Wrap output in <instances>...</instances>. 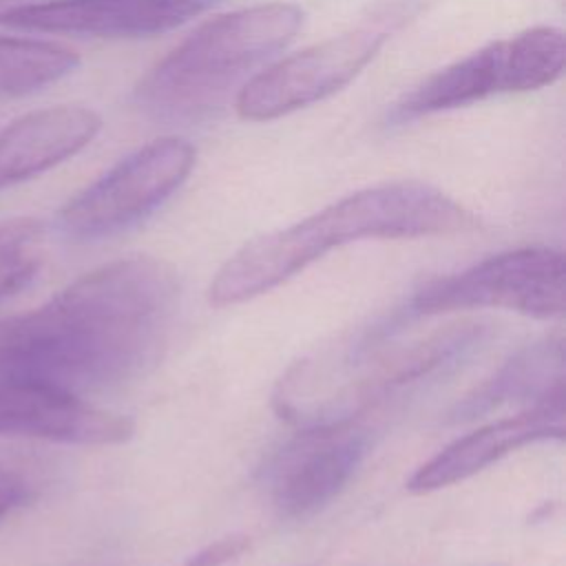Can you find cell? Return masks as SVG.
Here are the masks:
<instances>
[{"mask_svg":"<svg viewBox=\"0 0 566 566\" xmlns=\"http://www.w3.org/2000/svg\"><path fill=\"white\" fill-rule=\"evenodd\" d=\"M177 298V274L161 259L99 265L40 307L0 318V382L77 396L115 387L157 360Z\"/></svg>","mask_w":566,"mask_h":566,"instance_id":"cell-1","label":"cell"},{"mask_svg":"<svg viewBox=\"0 0 566 566\" xmlns=\"http://www.w3.org/2000/svg\"><path fill=\"white\" fill-rule=\"evenodd\" d=\"M475 226V214L436 186L411 179L367 186L287 228L248 241L219 268L208 301L226 307L256 298L352 241L440 237Z\"/></svg>","mask_w":566,"mask_h":566,"instance_id":"cell-2","label":"cell"},{"mask_svg":"<svg viewBox=\"0 0 566 566\" xmlns=\"http://www.w3.org/2000/svg\"><path fill=\"white\" fill-rule=\"evenodd\" d=\"M303 20L298 4L276 0L203 22L144 73L133 93L137 108L159 124L210 119L232 88L294 40Z\"/></svg>","mask_w":566,"mask_h":566,"instance_id":"cell-3","label":"cell"},{"mask_svg":"<svg viewBox=\"0 0 566 566\" xmlns=\"http://www.w3.org/2000/svg\"><path fill=\"white\" fill-rule=\"evenodd\" d=\"M564 66V31L548 24L531 27L511 38L493 40L424 77L391 104L387 124L400 126L493 95L539 91L559 80Z\"/></svg>","mask_w":566,"mask_h":566,"instance_id":"cell-4","label":"cell"},{"mask_svg":"<svg viewBox=\"0 0 566 566\" xmlns=\"http://www.w3.org/2000/svg\"><path fill=\"white\" fill-rule=\"evenodd\" d=\"M407 18L409 4L394 2L358 27L276 60L239 88L237 115L270 122L332 97L363 73Z\"/></svg>","mask_w":566,"mask_h":566,"instance_id":"cell-5","label":"cell"},{"mask_svg":"<svg viewBox=\"0 0 566 566\" xmlns=\"http://www.w3.org/2000/svg\"><path fill=\"white\" fill-rule=\"evenodd\" d=\"M195 161L197 148L184 137L137 148L60 210V232L73 241H97L142 223L184 186Z\"/></svg>","mask_w":566,"mask_h":566,"instance_id":"cell-6","label":"cell"},{"mask_svg":"<svg viewBox=\"0 0 566 566\" xmlns=\"http://www.w3.org/2000/svg\"><path fill=\"white\" fill-rule=\"evenodd\" d=\"M413 314L502 307L533 318L564 314V256L553 248H520L462 272L424 283L409 303Z\"/></svg>","mask_w":566,"mask_h":566,"instance_id":"cell-7","label":"cell"},{"mask_svg":"<svg viewBox=\"0 0 566 566\" xmlns=\"http://www.w3.org/2000/svg\"><path fill=\"white\" fill-rule=\"evenodd\" d=\"M367 447V429L352 418L316 422L298 431L268 462L272 506L287 520L318 513L352 480Z\"/></svg>","mask_w":566,"mask_h":566,"instance_id":"cell-8","label":"cell"},{"mask_svg":"<svg viewBox=\"0 0 566 566\" xmlns=\"http://www.w3.org/2000/svg\"><path fill=\"white\" fill-rule=\"evenodd\" d=\"M226 0H44L0 11V24L86 38H148Z\"/></svg>","mask_w":566,"mask_h":566,"instance_id":"cell-9","label":"cell"},{"mask_svg":"<svg viewBox=\"0 0 566 566\" xmlns=\"http://www.w3.org/2000/svg\"><path fill=\"white\" fill-rule=\"evenodd\" d=\"M0 433L64 444H122L133 438L130 418L95 407L82 396L40 382H0Z\"/></svg>","mask_w":566,"mask_h":566,"instance_id":"cell-10","label":"cell"},{"mask_svg":"<svg viewBox=\"0 0 566 566\" xmlns=\"http://www.w3.org/2000/svg\"><path fill=\"white\" fill-rule=\"evenodd\" d=\"M566 433L564 391L553 394L528 409L489 422L429 458L407 480L411 493H431L462 482L500 458L542 440H562Z\"/></svg>","mask_w":566,"mask_h":566,"instance_id":"cell-11","label":"cell"},{"mask_svg":"<svg viewBox=\"0 0 566 566\" xmlns=\"http://www.w3.org/2000/svg\"><path fill=\"white\" fill-rule=\"evenodd\" d=\"M99 128V115L86 106H51L13 119L0 130V188L71 159Z\"/></svg>","mask_w":566,"mask_h":566,"instance_id":"cell-12","label":"cell"},{"mask_svg":"<svg viewBox=\"0 0 566 566\" xmlns=\"http://www.w3.org/2000/svg\"><path fill=\"white\" fill-rule=\"evenodd\" d=\"M564 391V340L546 336L513 354L489 380L460 400L451 422L473 420L509 402H539Z\"/></svg>","mask_w":566,"mask_h":566,"instance_id":"cell-13","label":"cell"},{"mask_svg":"<svg viewBox=\"0 0 566 566\" xmlns=\"http://www.w3.org/2000/svg\"><path fill=\"white\" fill-rule=\"evenodd\" d=\"M80 64L73 49L35 38L0 35V95L40 91Z\"/></svg>","mask_w":566,"mask_h":566,"instance_id":"cell-14","label":"cell"},{"mask_svg":"<svg viewBox=\"0 0 566 566\" xmlns=\"http://www.w3.org/2000/svg\"><path fill=\"white\" fill-rule=\"evenodd\" d=\"M44 259V228L20 217L0 223V301L24 290Z\"/></svg>","mask_w":566,"mask_h":566,"instance_id":"cell-15","label":"cell"},{"mask_svg":"<svg viewBox=\"0 0 566 566\" xmlns=\"http://www.w3.org/2000/svg\"><path fill=\"white\" fill-rule=\"evenodd\" d=\"M248 546H250V537L234 533L203 546L201 551L190 555L184 566H226L237 557H241L248 551Z\"/></svg>","mask_w":566,"mask_h":566,"instance_id":"cell-16","label":"cell"},{"mask_svg":"<svg viewBox=\"0 0 566 566\" xmlns=\"http://www.w3.org/2000/svg\"><path fill=\"white\" fill-rule=\"evenodd\" d=\"M24 489H20V486H9V484H4V486H0V520L7 515V513H11L18 504H22V500H24Z\"/></svg>","mask_w":566,"mask_h":566,"instance_id":"cell-17","label":"cell"}]
</instances>
